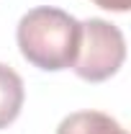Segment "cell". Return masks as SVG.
<instances>
[{"instance_id": "obj_1", "label": "cell", "mask_w": 131, "mask_h": 134, "mask_svg": "<svg viewBox=\"0 0 131 134\" xmlns=\"http://www.w3.org/2000/svg\"><path fill=\"white\" fill-rule=\"evenodd\" d=\"M21 54L39 70L57 72L75 62L80 44V21L59 8H33L18 23Z\"/></svg>"}, {"instance_id": "obj_2", "label": "cell", "mask_w": 131, "mask_h": 134, "mask_svg": "<svg viewBox=\"0 0 131 134\" xmlns=\"http://www.w3.org/2000/svg\"><path fill=\"white\" fill-rule=\"evenodd\" d=\"M126 59V41L118 26L103 18H87L80 23V44L72 70L87 83H103L118 72Z\"/></svg>"}, {"instance_id": "obj_3", "label": "cell", "mask_w": 131, "mask_h": 134, "mask_svg": "<svg viewBox=\"0 0 131 134\" xmlns=\"http://www.w3.org/2000/svg\"><path fill=\"white\" fill-rule=\"evenodd\" d=\"M57 134H126V129L100 111H77L57 126Z\"/></svg>"}, {"instance_id": "obj_4", "label": "cell", "mask_w": 131, "mask_h": 134, "mask_svg": "<svg viewBox=\"0 0 131 134\" xmlns=\"http://www.w3.org/2000/svg\"><path fill=\"white\" fill-rule=\"evenodd\" d=\"M23 106V80L16 70L0 65V129L13 124Z\"/></svg>"}, {"instance_id": "obj_5", "label": "cell", "mask_w": 131, "mask_h": 134, "mask_svg": "<svg viewBox=\"0 0 131 134\" xmlns=\"http://www.w3.org/2000/svg\"><path fill=\"white\" fill-rule=\"evenodd\" d=\"M93 3L105 10H116V13H126L131 8V0H93Z\"/></svg>"}]
</instances>
